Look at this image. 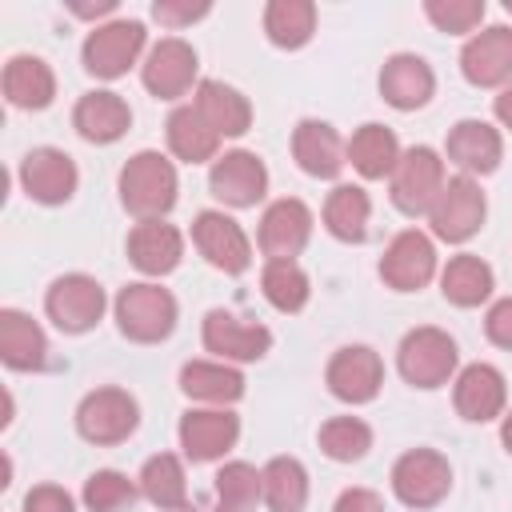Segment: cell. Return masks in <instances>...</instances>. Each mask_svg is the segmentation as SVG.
<instances>
[{
	"mask_svg": "<svg viewBox=\"0 0 512 512\" xmlns=\"http://www.w3.org/2000/svg\"><path fill=\"white\" fill-rule=\"evenodd\" d=\"M204 348L216 356V360H236V364H248V360H260L268 348H272V332L264 324H252V320H240L236 312L228 308H212L204 316Z\"/></svg>",
	"mask_w": 512,
	"mask_h": 512,
	"instance_id": "9a60e30c",
	"label": "cell"
},
{
	"mask_svg": "<svg viewBox=\"0 0 512 512\" xmlns=\"http://www.w3.org/2000/svg\"><path fill=\"white\" fill-rule=\"evenodd\" d=\"M136 484H140V496H144V500H152L156 508H168V512L188 508V480H184V464H180V456H172V452L148 456V460H144V468H140V476H136Z\"/></svg>",
	"mask_w": 512,
	"mask_h": 512,
	"instance_id": "836d02e7",
	"label": "cell"
},
{
	"mask_svg": "<svg viewBox=\"0 0 512 512\" xmlns=\"http://www.w3.org/2000/svg\"><path fill=\"white\" fill-rule=\"evenodd\" d=\"M372 200L360 184H336L324 200V228L344 244H364Z\"/></svg>",
	"mask_w": 512,
	"mask_h": 512,
	"instance_id": "1f68e13d",
	"label": "cell"
},
{
	"mask_svg": "<svg viewBox=\"0 0 512 512\" xmlns=\"http://www.w3.org/2000/svg\"><path fill=\"white\" fill-rule=\"evenodd\" d=\"M192 108L204 116V124L224 140V136H244L252 128V104L244 92H236L224 80H200Z\"/></svg>",
	"mask_w": 512,
	"mask_h": 512,
	"instance_id": "484cf974",
	"label": "cell"
},
{
	"mask_svg": "<svg viewBox=\"0 0 512 512\" xmlns=\"http://www.w3.org/2000/svg\"><path fill=\"white\" fill-rule=\"evenodd\" d=\"M104 304H108V300H104L100 280H92V276H84V272H68V276H60V280H52V288H48V296H44L48 320H52L60 332H68V336H80V332L96 328L100 316H104Z\"/></svg>",
	"mask_w": 512,
	"mask_h": 512,
	"instance_id": "52a82bcc",
	"label": "cell"
},
{
	"mask_svg": "<svg viewBox=\"0 0 512 512\" xmlns=\"http://www.w3.org/2000/svg\"><path fill=\"white\" fill-rule=\"evenodd\" d=\"M72 124L76 132L88 140V144H116L128 128H132V108L120 92H108V88H96V92H84L72 108Z\"/></svg>",
	"mask_w": 512,
	"mask_h": 512,
	"instance_id": "cb8c5ba5",
	"label": "cell"
},
{
	"mask_svg": "<svg viewBox=\"0 0 512 512\" xmlns=\"http://www.w3.org/2000/svg\"><path fill=\"white\" fill-rule=\"evenodd\" d=\"M432 92H436V76H432V68H428L424 56L396 52V56L384 60V68H380V96L392 108L416 112V108H424L432 100Z\"/></svg>",
	"mask_w": 512,
	"mask_h": 512,
	"instance_id": "44dd1931",
	"label": "cell"
},
{
	"mask_svg": "<svg viewBox=\"0 0 512 512\" xmlns=\"http://www.w3.org/2000/svg\"><path fill=\"white\" fill-rule=\"evenodd\" d=\"M208 188L228 208H252L268 192V168H264V160L256 152L236 148V152H224V156L212 160Z\"/></svg>",
	"mask_w": 512,
	"mask_h": 512,
	"instance_id": "7c38bea8",
	"label": "cell"
},
{
	"mask_svg": "<svg viewBox=\"0 0 512 512\" xmlns=\"http://www.w3.org/2000/svg\"><path fill=\"white\" fill-rule=\"evenodd\" d=\"M264 504L268 512H304L308 504V472L296 456H272L264 468Z\"/></svg>",
	"mask_w": 512,
	"mask_h": 512,
	"instance_id": "e575fe53",
	"label": "cell"
},
{
	"mask_svg": "<svg viewBox=\"0 0 512 512\" xmlns=\"http://www.w3.org/2000/svg\"><path fill=\"white\" fill-rule=\"evenodd\" d=\"M176 192H180L176 168L160 152H136L120 168V204L136 220H164L176 204Z\"/></svg>",
	"mask_w": 512,
	"mask_h": 512,
	"instance_id": "6da1fadb",
	"label": "cell"
},
{
	"mask_svg": "<svg viewBox=\"0 0 512 512\" xmlns=\"http://www.w3.org/2000/svg\"><path fill=\"white\" fill-rule=\"evenodd\" d=\"M460 72L476 88H504L512 84V28L492 24L476 32L460 48Z\"/></svg>",
	"mask_w": 512,
	"mask_h": 512,
	"instance_id": "ac0fdd59",
	"label": "cell"
},
{
	"mask_svg": "<svg viewBox=\"0 0 512 512\" xmlns=\"http://www.w3.org/2000/svg\"><path fill=\"white\" fill-rule=\"evenodd\" d=\"M260 292L276 312H300L312 296V284L296 260H268L260 272Z\"/></svg>",
	"mask_w": 512,
	"mask_h": 512,
	"instance_id": "8d00e7d4",
	"label": "cell"
},
{
	"mask_svg": "<svg viewBox=\"0 0 512 512\" xmlns=\"http://www.w3.org/2000/svg\"><path fill=\"white\" fill-rule=\"evenodd\" d=\"M452 488V464L432 448H412L392 464V492L408 508H436Z\"/></svg>",
	"mask_w": 512,
	"mask_h": 512,
	"instance_id": "ba28073f",
	"label": "cell"
},
{
	"mask_svg": "<svg viewBox=\"0 0 512 512\" xmlns=\"http://www.w3.org/2000/svg\"><path fill=\"white\" fill-rule=\"evenodd\" d=\"M484 336L496 344V348H508L512 352V296L496 300L484 316Z\"/></svg>",
	"mask_w": 512,
	"mask_h": 512,
	"instance_id": "7bdbcfd3",
	"label": "cell"
},
{
	"mask_svg": "<svg viewBox=\"0 0 512 512\" xmlns=\"http://www.w3.org/2000/svg\"><path fill=\"white\" fill-rule=\"evenodd\" d=\"M112 312H116L120 336H128L132 344H160L176 328V296L160 284H148V280L124 284L116 292Z\"/></svg>",
	"mask_w": 512,
	"mask_h": 512,
	"instance_id": "7a4b0ae2",
	"label": "cell"
},
{
	"mask_svg": "<svg viewBox=\"0 0 512 512\" xmlns=\"http://www.w3.org/2000/svg\"><path fill=\"white\" fill-rule=\"evenodd\" d=\"M192 244L200 248V256L212 268H220L228 276H240L252 264V244H248L244 228L232 216L216 212V208L196 212V220H192Z\"/></svg>",
	"mask_w": 512,
	"mask_h": 512,
	"instance_id": "4fadbf2b",
	"label": "cell"
},
{
	"mask_svg": "<svg viewBox=\"0 0 512 512\" xmlns=\"http://www.w3.org/2000/svg\"><path fill=\"white\" fill-rule=\"evenodd\" d=\"M292 156L296 164L316 180H336L348 164V144L328 120H300L292 128Z\"/></svg>",
	"mask_w": 512,
	"mask_h": 512,
	"instance_id": "7402d4cb",
	"label": "cell"
},
{
	"mask_svg": "<svg viewBox=\"0 0 512 512\" xmlns=\"http://www.w3.org/2000/svg\"><path fill=\"white\" fill-rule=\"evenodd\" d=\"M500 440H504V448L512 452V408H508L504 420H500Z\"/></svg>",
	"mask_w": 512,
	"mask_h": 512,
	"instance_id": "c3c4849f",
	"label": "cell"
},
{
	"mask_svg": "<svg viewBox=\"0 0 512 512\" xmlns=\"http://www.w3.org/2000/svg\"><path fill=\"white\" fill-rule=\"evenodd\" d=\"M132 500H136V484L116 468H100L84 480L88 512H124V508H132Z\"/></svg>",
	"mask_w": 512,
	"mask_h": 512,
	"instance_id": "ab89813d",
	"label": "cell"
},
{
	"mask_svg": "<svg viewBox=\"0 0 512 512\" xmlns=\"http://www.w3.org/2000/svg\"><path fill=\"white\" fill-rule=\"evenodd\" d=\"M436 276V248L420 228H404L380 256V280L392 292H416Z\"/></svg>",
	"mask_w": 512,
	"mask_h": 512,
	"instance_id": "5bb4252c",
	"label": "cell"
},
{
	"mask_svg": "<svg viewBox=\"0 0 512 512\" xmlns=\"http://www.w3.org/2000/svg\"><path fill=\"white\" fill-rule=\"evenodd\" d=\"M492 112H496V120H500L504 128H512V84L500 88V96L492 100Z\"/></svg>",
	"mask_w": 512,
	"mask_h": 512,
	"instance_id": "bcb514c9",
	"label": "cell"
},
{
	"mask_svg": "<svg viewBox=\"0 0 512 512\" xmlns=\"http://www.w3.org/2000/svg\"><path fill=\"white\" fill-rule=\"evenodd\" d=\"M140 424V404L124 388H92L76 408V432L88 444H124Z\"/></svg>",
	"mask_w": 512,
	"mask_h": 512,
	"instance_id": "8992f818",
	"label": "cell"
},
{
	"mask_svg": "<svg viewBox=\"0 0 512 512\" xmlns=\"http://www.w3.org/2000/svg\"><path fill=\"white\" fill-rule=\"evenodd\" d=\"M324 384L344 404H368V400H376V392L384 384V360L368 344H348L328 360Z\"/></svg>",
	"mask_w": 512,
	"mask_h": 512,
	"instance_id": "30bf717a",
	"label": "cell"
},
{
	"mask_svg": "<svg viewBox=\"0 0 512 512\" xmlns=\"http://www.w3.org/2000/svg\"><path fill=\"white\" fill-rule=\"evenodd\" d=\"M4 96L12 108H28V112H40L52 104L56 96V76L48 68V60L40 56H12L4 64Z\"/></svg>",
	"mask_w": 512,
	"mask_h": 512,
	"instance_id": "f1b7e54d",
	"label": "cell"
},
{
	"mask_svg": "<svg viewBox=\"0 0 512 512\" xmlns=\"http://www.w3.org/2000/svg\"><path fill=\"white\" fill-rule=\"evenodd\" d=\"M484 216H488V200H484L480 184L460 172V176L444 180V188H440V196H436V204L428 212V224H432L436 240L464 244V240H472L480 232Z\"/></svg>",
	"mask_w": 512,
	"mask_h": 512,
	"instance_id": "5b68a950",
	"label": "cell"
},
{
	"mask_svg": "<svg viewBox=\"0 0 512 512\" xmlns=\"http://www.w3.org/2000/svg\"><path fill=\"white\" fill-rule=\"evenodd\" d=\"M184 256V236L168 220H140L128 232V260L144 276H168Z\"/></svg>",
	"mask_w": 512,
	"mask_h": 512,
	"instance_id": "d4e9b609",
	"label": "cell"
},
{
	"mask_svg": "<svg viewBox=\"0 0 512 512\" xmlns=\"http://www.w3.org/2000/svg\"><path fill=\"white\" fill-rule=\"evenodd\" d=\"M372 448V428L360 416H332L320 424V452L336 464L364 460Z\"/></svg>",
	"mask_w": 512,
	"mask_h": 512,
	"instance_id": "f35d334b",
	"label": "cell"
},
{
	"mask_svg": "<svg viewBox=\"0 0 512 512\" xmlns=\"http://www.w3.org/2000/svg\"><path fill=\"white\" fill-rule=\"evenodd\" d=\"M444 152L464 176H488V172L500 168L504 140L488 120H460V124L448 128Z\"/></svg>",
	"mask_w": 512,
	"mask_h": 512,
	"instance_id": "603a6c76",
	"label": "cell"
},
{
	"mask_svg": "<svg viewBox=\"0 0 512 512\" xmlns=\"http://www.w3.org/2000/svg\"><path fill=\"white\" fill-rule=\"evenodd\" d=\"M196 72H200V60H196V48L180 36H164L160 44H152L148 60L140 64V80L144 88L156 96V100H176L184 96L192 84H196Z\"/></svg>",
	"mask_w": 512,
	"mask_h": 512,
	"instance_id": "8fae6325",
	"label": "cell"
},
{
	"mask_svg": "<svg viewBox=\"0 0 512 512\" xmlns=\"http://www.w3.org/2000/svg\"><path fill=\"white\" fill-rule=\"evenodd\" d=\"M348 160L364 180H384L400 164V140L384 124H360L348 140Z\"/></svg>",
	"mask_w": 512,
	"mask_h": 512,
	"instance_id": "f546056e",
	"label": "cell"
},
{
	"mask_svg": "<svg viewBox=\"0 0 512 512\" xmlns=\"http://www.w3.org/2000/svg\"><path fill=\"white\" fill-rule=\"evenodd\" d=\"M264 500V476L248 460H228L216 472V512H252Z\"/></svg>",
	"mask_w": 512,
	"mask_h": 512,
	"instance_id": "74e56055",
	"label": "cell"
},
{
	"mask_svg": "<svg viewBox=\"0 0 512 512\" xmlns=\"http://www.w3.org/2000/svg\"><path fill=\"white\" fill-rule=\"evenodd\" d=\"M504 8H508V12H512V0H504Z\"/></svg>",
	"mask_w": 512,
	"mask_h": 512,
	"instance_id": "681fc988",
	"label": "cell"
},
{
	"mask_svg": "<svg viewBox=\"0 0 512 512\" xmlns=\"http://www.w3.org/2000/svg\"><path fill=\"white\" fill-rule=\"evenodd\" d=\"M264 32L276 48H304L316 32V4L312 0H272L264 8Z\"/></svg>",
	"mask_w": 512,
	"mask_h": 512,
	"instance_id": "d590c367",
	"label": "cell"
},
{
	"mask_svg": "<svg viewBox=\"0 0 512 512\" xmlns=\"http://www.w3.org/2000/svg\"><path fill=\"white\" fill-rule=\"evenodd\" d=\"M492 288H496L492 268H488L480 256H472V252L452 256V260L444 264V272H440V292H444V300L456 304V308H476V304H484V300L492 296Z\"/></svg>",
	"mask_w": 512,
	"mask_h": 512,
	"instance_id": "4dcf8cb0",
	"label": "cell"
},
{
	"mask_svg": "<svg viewBox=\"0 0 512 512\" xmlns=\"http://www.w3.org/2000/svg\"><path fill=\"white\" fill-rule=\"evenodd\" d=\"M168 148L176 160L184 164H204V160H216V148H220V136L204 124V116L192 108V104H180L172 108L168 116Z\"/></svg>",
	"mask_w": 512,
	"mask_h": 512,
	"instance_id": "d6a6232c",
	"label": "cell"
},
{
	"mask_svg": "<svg viewBox=\"0 0 512 512\" xmlns=\"http://www.w3.org/2000/svg\"><path fill=\"white\" fill-rule=\"evenodd\" d=\"M24 512H76V504L60 484H36L24 496Z\"/></svg>",
	"mask_w": 512,
	"mask_h": 512,
	"instance_id": "b9f144b4",
	"label": "cell"
},
{
	"mask_svg": "<svg viewBox=\"0 0 512 512\" xmlns=\"http://www.w3.org/2000/svg\"><path fill=\"white\" fill-rule=\"evenodd\" d=\"M456 360H460L456 340L444 328H432V324L412 328L400 340V348H396V368H400V376L412 388H440V384H448L452 372H456Z\"/></svg>",
	"mask_w": 512,
	"mask_h": 512,
	"instance_id": "3957f363",
	"label": "cell"
},
{
	"mask_svg": "<svg viewBox=\"0 0 512 512\" xmlns=\"http://www.w3.org/2000/svg\"><path fill=\"white\" fill-rule=\"evenodd\" d=\"M452 404L464 420L472 424H488L496 416H504V404H508V384H504V372L492 368V364H468L456 384H452Z\"/></svg>",
	"mask_w": 512,
	"mask_h": 512,
	"instance_id": "ffe728a7",
	"label": "cell"
},
{
	"mask_svg": "<svg viewBox=\"0 0 512 512\" xmlns=\"http://www.w3.org/2000/svg\"><path fill=\"white\" fill-rule=\"evenodd\" d=\"M332 512H384V500L372 488H344Z\"/></svg>",
	"mask_w": 512,
	"mask_h": 512,
	"instance_id": "f6af8a7d",
	"label": "cell"
},
{
	"mask_svg": "<svg viewBox=\"0 0 512 512\" xmlns=\"http://www.w3.org/2000/svg\"><path fill=\"white\" fill-rule=\"evenodd\" d=\"M180 392L200 404H236L244 396V376L240 368L224 360H188L180 368Z\"/></svg>",
	"mask_w": 512,
	"mask_h": 512,
	"instance_id": "83f0119b",
	"label": "cell"
},
{
	"mask_svg": "<svg viewBox=\"0 0 512 512\" xmlns=\"http://www.w3.org/2000/svg\"><path fill=\"white\" fill-rule=\"evenodd\" d=\"M112 8H116V0H100L96 8H92V4H72L76 16H100V12H112Z\"/></svg>",
	"mask_w": 512,
	"mask_h": 512,
	"instance_id": "7dc6e473",
	"label": "cell"
},
{
	"mask_svg": "<svg viewBox=\"0 0 512 512\" xmlns=\"http://www.w3.org/2000/svg\"><path fill=\"white\" fill-rule=\"evenodd\" d=\"M20 184H24L28 200H36V204H64V200H72L80 172L64 148H32L20 160Z\"/></svg>",
	"mask_w": 512,
	"mask_h": 512,
	"instance_id": "2e32d148",
	"label": "cell"
},
{
	"mask_svg": "<svg viewBox=\"0 0 512 512\" xmlns=\"http://www.w3.org/2000/svg\"><path fill=\"white\" fill-rule=\"evenodd\" d=\"M240 440V416L228 408H192L180 416V448L192 464L220 460Z\"/></svg>",
	"mask_w": 512,
	"mask_h": 512,
	"instance_id": "e0dca14e",
	"label": "cell"
},
{
	"mask_svg": "<svg viewBox=\"0 0 512 512\" xmlns=\"http://www.w3.org/2000/svg\"><path fill=\"white\" fill-rule=\"evenodd\" d=\"M140 48H144V24L140 20H112V24H100V28L88 32V40L80 48V60H84L88 76L116 80L136 64Z\"/></svg>",
	"mask_w": 512,
	"mask_h": 512,
	"instance_id": "9c48e42d",
	"label": "cell"
},
{
	"mask_svg": "<svg viewBox=\"0 0 512 512\" xmlns=\"http://www.w3.org/2000/svg\"><path fill=\"white\" fill-rule=\"evenodd\" d=\"M312 236V212L304 200H272L260 216V252L268 260H296Z\"/></svg>",
	"mask_w": 512,
	"mask_h": 512,
	"instance_id": "d6986e66",
	"label": "cell"
},
{
	"mask_svg": "<svg viewBox=\"0 0 512 512\" xmlns=\"http://www.w3.org/2000/svg\"><path fill=\"white\" fill-rule=\"evenodd\" d=\"M388 180H392L388 196L404 216L432 212V204H436V196L444 188V160H440L436 148L412 144L408 152H400V164H396V172Z\"/></svg>",
	"mask_w": 512,
	"mask_h": 512,
	"instance_id": "277c9868",
	"label": "cell"
},
{
	"mask_svg": "<svg viewBox=\"0 0 512 512\" xmlns=\"http://www.w3.org/2000/svg\"><path fill=\"white\" fill-rule=\"evenodd\" d=\"M0 360L16 372H36L48 364V340L20 308H0Z\"/></svg>",
	"mask_w": 512,
	"mask_h": 512,
	"instance_id": "4316f807",
	"label": "cell"
},
{
	"mask_svg": "<svg viewBox=\"0 0 512 512\" xmlns=\"http://www.w3.org/2000/svg\"><path fill=\"white\" fill-rule=\"evenodd\" d=\"M424 16L448 32V36H464L472 32L480 20H484V0H428L424 4Z\"/></svg>",
	"mask_w": 512,
	"mask_h": 512,
	"instance_id": "60d3db41",
	"label": "cell"
},
{
	"mask_svg": "<svg viewBox=\"0 0 512 512\" xmlns=\"http://www.w3.org/2000/svg\"><path fill=\"white\" fill-rule=\"evenodd\" d=\"M208 8L212 4H176V0H156L152 4V16L160 20V24H168V28H184V24H192V20H200V16H208Z\"/></svg>",
	"mask_w": 512,
	"mask_h": 512,
	"instance_id": "ee69618b",
	"label": "cell"
}]
</instances>
